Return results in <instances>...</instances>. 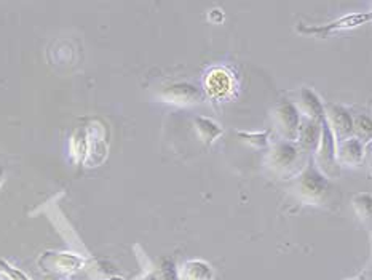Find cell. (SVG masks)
Returning a JSON list of instances; mask_svg holds the SVG:
<instances>
[{
    "instance_id": "6da1fadb",
    "label": "cell",
    "mask_w": 372,
    "mask_h": 280,
    "mask_svg": "<svg viewBox=\"0 0 372 280\" xmlns=\"http://www.w3.org/2000/svg\"><path fill=\"white\" fill-rule=\"evenodd\" d=\"M299 199L309 205H321L328 202L333 188H331L328 178L315 167H305L304 172L299 174L295 183Z\"/></svg>"
},
{
    "instance_id": "7a4b0ae2",
    "label": "cell",
    "mask_w": 372,
    "mask_h": 280,
    "mask_svg": "<svg viewBox=\"0 0 372 280\" xmlns=\"http://www.w3.org/2000/svg\"><path fill=\"white\" fill-rule=\"evenodd\" d=\"M300 163V149L294 143L280 141L273 146L269 157H267V165L272 172L278 174H289L298 170Z\"/></svg>"
},
{
    "instance_id": "3957f363",
    "label": "cell",
    "mask_w": 372,
    "mask_h": 280,
    "mask_svg": "<svg viewBox=\"0 0 372 280\" xmlns=\"http://www.w3.org/2000/svg\"><path fill=\"white\" fill-rule=\"evenodd\" d=\"M273 124L278 133L284 138V141L294 143L298 139L299 125H300V113L298 106L291 101L278 103L273 109Z\"/></svg>"
},
{
    "instance_id": "277c9868",
    "label": "cell",
    "mask_w": 372,
    "mask_h": 280,
    "mask_svg": "<svg viewBox=\"0 0 372 280\" xmlns=\"http://www.w3.org/2000/svg\"><path fill=\"white\" fill-rule=\"evenodd\" d=\"M336 139L333 133L326 125V122L323 120L321 124V136H319V143L317 146V160L319 170L323 172L324 177H336L339 174V163L336 160Z\"/></svg>"
},
{
    "instance_id": "5b68a950",
    "label": "cell",
    "mask_w": 372,
    "mask_h": 280,
    "mask_svg": "<svg viewBox=\"0 0 372 280\" xmlns=\"http://www.w3.org/2000/svg\"><path fill=\"white\" fill-rule=\"evenodd\" d=\"M159 98L165 103L174 104V106H194V104L203 101L201 91L185 82H176V84L161 87Z\"/></svg>"
},
{
    "instance_id": "8992f818",
    "label": "cell",
    "mask_w": 372,
    "mask_h": 280,
    "mask_svg": "<svg viewBox=\"0 0 372 280\" xmlns=\"http://www.w3.org/2000/svg\"><path fill=\"white\" fill-rule=\"evenodd\" d=\"M324 122L333 133L336 143L350 138L353 133V119L350 113L337 104H328L324 109Z\"/></svg>"
},
{
    "instance_id": "52a82bcc",
    "label": "cell",
    "mask_w": 372,
    "mask_h": 280,
    "mask_svg": "<svg viewBox=\"0 0 372 280\" xmlns=\"http://www.w3.org/2000/svg\"><path fill=\"white\" fill-rule=\"evenodd\" d=\"M206 93L214 100H224L234 91V75L227 69L214 68L205 79Z\"/></svg>"
},
{
    "instance_id": "ba28073f",
    "label": "cell",
    "mask_w": 372,
    "mask_h": 280,
    "mask_svg": "<svg viewBox=\"0 0 372 280\" xmlns=\"http://www.w3.org/2000/svg\"><path fill=\"white\" fill-rule=\"evenodd\" d=\"M86 139H88V151H86L85 162L90 165H98L104 160L107 154V141H106V132L102 125L93 124L86 130Z\"/></svg>"
},
{
    "instance_id": "9c48e42d",
    "label": "cell",
    "mask_w": 372,
    "mask_h": 280,
    "mask_svg": "<svg viewBox=\"0 0 372 280\" xmlns=\"http://www.w3.org/2000/svg\"><path fill=\"white\" fill-rule=\"evenodd\" d=\"M364 159V144L358 138H347L336 146V160L345 167L361 165Z\"/></svg>"
},
{
    "instance_id": "30bf717a",
    "label": "cell",
    "mask_w": 372,
    "mask_h": 280,
    "mask_svg": "<svg viewBox=\"0 0 372 280\" xmlns=\"http://www.w3.org/2000/svg\"><path fill=\"white\" fill-rule=\"evenodd\" d=\"M299 113L305 114L307 119L323 122L324 120V106L319 101V98L310 89H300L299 101H298Z\"/></svg>"
},
{
    "instance_id": "8fae6325",
    "label": "cell",
    "mask_w": 372,
    "mask_h": 280,
    "mask_svg": "<svg viewBox=\"0 0 372 280\" xmlns=\"http://www.w3.org/2000/svg\"><path fill=\"white\" fill-rule=\"evenodd\" d=\"M321 124L323 122H317L307 117L304 120H300L298 139H295V141H299V149L302 151L317 149V146L319 143V136H321Z\"/></svg>"
},
{
    "instance_id": "7c38bea8",
    "label": "cell",
    "mask_w": 372,
    "mask_h": 280,
    "mask_svg": "<svg viewBox=\"0 0 372 280\" xmlns=\"http://www.w3.org/2000/svg\"><path fill=\"white\" fill-rule=\"evenodd\" d=\"M214 271L213 267L203 260H190L184 262L179 280H213Z\"/></svg>"
},
{
    "instance_id": "4fadbf2b",
    "label": "cell",
    "mask_w": 372,
    "mask_h": 280,
    "mask_svg": "<svg viewBox=\"0 0 372 280\" xmlns=\"http://www.w3.org/2000/svg\"><path fill=\"white\" fill-rule=\"evenodd\" d=\"M371 18L369 15H352V16H345V18H342L339 21L336 23H331V25H326L324 27H312V29H302L304 32H313V34H318L319 37H324L328 36V34L334 32L336 29L339 31V29H350V27H354L358 25H361V23L368 21Z\"/></svg>"
},
{
    "instance_id": "5bb4252c",
    "label": "cell",
    "mask_w": 372,
    "mask_h": 280,
    "mask_svg": "<svg viewBox=\"0 0 372 280\" xmlns=\"http://www.w3.org/2000/svg\"><path fill=\"white\" fill-rule=\"evenodd\" d=\"M46 260L50 261L51 269L60 272H74L84 265V260L74 253H53L46 256Z\"/></svg>"
},
{
    "instance_id": "9a60e30c",
    "label": "cell",
    "mask_w": 372,
    "mask_h": 280,
    "mask_svg": "<svg viewBox=\"0 0 372 280\" xmlns=\"http://www.w3.org/2000/svg\"><path fill=\"white\" fill-rule=\"evenodd\" d=\"M195 130L199 133L200 139L205 144H213L216 139L222 135V128H220L216 122L206 117H195L194 120Z\"/></svg>"
},
{
    "instance_id": "2e32d148",
    "label": "cell",
    "mask_w": 372,
    "mask_h": 280,
    "mask_svg": "<svg viewBox=\"0 0 372 280\" xmlns=\"http://www.w3.org/2000/svg\"><path fill=\"white\" fill-rule=\"evenodd\" d=\"M71 151L75 160L82 162L86 159V151H88V139H86V130L77 132L71 139Z\"/></svg>"
},
{
    "instance_id": "e0dca14e",
    "label": "cell",
    "mask_w": 372,
    "mask_h": 280,
    "mask_svg": "<svg viewBox=\"0 0 372 280\" xmlns=\"http://www.w3.org/2000/svg\"><path fill=\"white\" fill-rule=\"evenodd\" d=\"M144 280H179V274L173 262L166 261L159 267V269L150 272Z\"/></svg>"
},
{
    "instance_id": "ac0fdd59",
    "label": "cell",
    "mask_w": 372,
    "mask_h": 280,
    "mask_svg": "<svg viewBox=\"0 0 372 280\" xmlns=\"http://www.w3.org/2000/svg\"><path fill=\"white\" fill-rule=\"evenodd\" d=\"M353 208L361 219H369L371 217V194L361 192L353 197Z\"/></svg>"
},
{
    "instance_id": "d6986e66",
    "label": "cell",
    "mask_w": 372,
    "mask_h": 280,
    "mask_svg": "<svg viewBox=\"0 0 372 280\" xmlns=\"http://www.w3.org/2000/svg\"><path fill=\"white\" fill-rule=\"evenodd\" d=\"M238 136L249 146L258 149L265 148V146L269 144V132H238Z\"/></svg>"
},
{
    "instance_id": "ffe728a7",
    "label": "cell",
    "mask_w": 372,
    "mask_h": 280,
    "mask_svg": "<svg viewBox=\"0 0 372 280\" xmlns=\"http://www.w3.org/2000/svg\"><path fill=\"white\" fill-rule=\"evenodd\" d=\"M353 130L357 132L363 139L368 141V139L371 138V120H369V117H366V115H359L357 122H353Z\"/></svg>"
},
{
    "instance_id": "44dd1931",
    "label": "cell",
    "mask_w": 372,
    "mask_h": 280,
    "mask_svg": "<svg viewBox=\"0 0 372 280\" xmlns=\"http://www.w3.org/2000/svg\"><path fill=\"white\" fill-rule=\"evenodd\" d=\"M4 266H5L4 269L7 271L8 276H10L11 279H13V280H29V279L25 276V274L21 272V271H18V269H13V267H11V266H7V265H4Z\"/></svg>"
},
{
    "instance_id": "7402d4cb",
    "label": "cell",
    "mask_w": 372,
    "mask_h": 280,
    "mask_svg": "<svg viewBox=\"0 0 372 280\" xmlns=\"http://www.w3.org/2000/svg\"><path fill=\"white\" fill-rule=\"evenodd\" d=\"M208 18L211 20L213 23H216V25H218V23H220V21L224 20V13L220 10H211V11H209Z\"/></svg>"
},
{
    "instance_id": "603a6c76",
    "label": "cell",
    "mask_w": 372,
    "mask_h": 280,
    "mask_svg": "<svg viewBox=\"0 0 372 280\" xmlns=\"http://www.w3.org/2000/svg\"><path fill=\"white\" fill-rule=\"evenodd\" d=\"M2 177H4V170H2V167H0V183H2Z\"/></svg>"
},
{
    "instance_id": "cb8c5ba5",
    "label": "cell",
    "mask_w": 372,
    "mask_h": 280,
    "mask_svg": "<svg viewBox=\"0 0 372 280\" xmlns=\"http://www.w3.org/2000/svg\"><path fill=\"white\" fill-rule=\"evenodd\" d=\"M352 280H361V279H352Z\"/></svg>"
}]
</instances>
